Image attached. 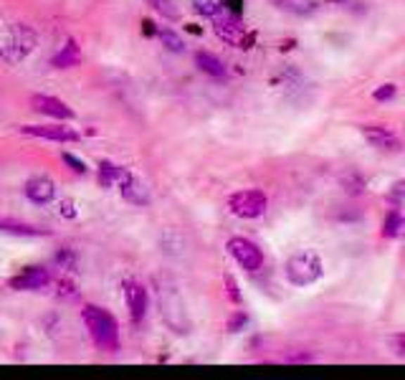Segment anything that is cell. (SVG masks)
I'll return each instance as SVG.
<instances>
[{"label":"cell","mask_w":405,"mask_h":380,"mask_svg":"<svg viewBox=\"0 0 405 380\" xmlns=\"http://www.w3.org/2000/svg\"><path fill=\"white\" fill-rule=\"evenodd\" d=\"M84 327L89 329V337L94 340V345L104 353H114L120 348V324L109 315L107 310L94 307V304H86L82 310Z\"/></svg>","instance_id":"6da1fadb"},{"label":"cell","mask_w":405,"mask_h":380,"mask_svg":"<svg viewBox=\"0 0 405 380\" xmlns=\"http://www.w3.org/2000/svg\"><path fill=\"white\" fill-rule=\"evenodd\" d=\"M33 49H36V31L28 25L13 23L0 33V61L20 63Z\"/></svg>","instance_id":"7a4b0ae2"},{"label":"cell","mask_w":405,"mask_h":380,"mask_svg":"<svg viewBox=\"0 0 405 380\" xmlns=\"http://www.w3.org/2000/svg\"><path fill=\"white\" fill-rule=\"evenodd\" d=\"M324 274L322 259L314 251H299L286 261V279L294 286H311Z\"/></svg>","instance_id":"3957f363"},{"label":"cell","mask_w":405,"mask_h":380,"mask_svg":"<svg viewBox=\"0 0 405 380\" xmlns=\"http://www.w3.org/2000/svg\"><path fill=\"white\" fill-rule=\"evenodd\" d=\"M213 28H215V33H218V38H223L228 46H236V49H251L253 33L246 31L243 20H240L236 13L226 11V8H223L221 13H215Z\"/></svg>","instance_id":"277c9868"},{"label":"cell","mask_w":405,"mask_h":380,"mask_svg":"<svg viewBox=\"0 0 405 380\" xmlns=\"http://www.w3.org/2000/svg\"><path fill=\"white\" fill-rule=\"evenodd\" d=\"M228 208L238 218H259L269 208V198L264 196V190H238L228 198Z\"/></svg>","instance_id":"5b68a950"},{"label":"cell","mask_w":405,"mask_h":380,"mask_svg":"<svg viewBox=\"0 0 405 380\" xmlns=\"http://www.w3.org/2000/svg\"><path fill=\"white\" fill-rule=\"evenodd\" d=\"M228 251L236 259V264L240 269H246V272H259L261 266H264V253H261V248L251 239L233 236V239L228 241Z\"/></svg>","instance_id":"8992f818"},{"label":"cell","mask_w":405,"mask_h":380,"mask_svg":"<svg viewBox=\"0 0 405 380\" xmlns=\"http://www.w3.org/2000/svg\"><path fill=\"white\" fill-rule=\"evenodd\" d=\"M49 281H51V272L46 266H25L20 274L8 279V286L15 291H36L49 286Z\"/></svg>","instance_id":"52a82bcc"},{"label":"cell","mask_w":405,"mask_h":380,"mask_svg":"<svg viewBox=\"0 0 405 380\" xmlns=\"http://www.w3.org/2000/svg\"><path fill=\"white\" fill-rule=\"evenodd\" d=\"M122 289H124V299H127V307H129V317H132L134 324H139L142 319H145L147 304H150L147 289L139 284V281H134V279H127L124 284H122Z\"/></svg>","instance_id":"ba28073f"},{"label":"cell","mask_w":405,"mask_h":380,"mask_svg":"<svg viewBox=\"0 0 405 380\" xmlns=\"http://www.w3.org/2000/svg\"><path fill=\"white\" fill-rule=\"evenodd\" d=\"M20 132L31 134V137L51 139V142H76L79 139V132L66 125H23Z\"/></svg>","instance_id":"9c48e42d"},{"label":"cell","mask_w":405,"mask_h":380,"mask_svg":"<svg viewBox=\"0 0 405 380\" xmlns=\"http://www.w3.org/2000/svg\"><path fill=\"white\" fill-rule=\"evenodd\" d=\"M31 107L36 112L46 114V117H53V120H61V122H69L74 120V109L66 104V101L56 99V96H49V94H33L31 96Z\"/></svg>","instance_id":"30bf717a"},{"label":"cell","mask_w":405,"mask_h":380,"mask_svg":"<svg viewBox=\"0 0 405 380\" xmlns=\"http://www.w3.org/2000/svg\"><path fill=\"white\" fill-rule=\"evenodd\" d=\"M25 198L31 203H38V205H44V203L53 201V196H56V185H53V180L46 175H33L25 180V188H23Z\"/></svg>","instance_id":"8fae6325"},{"label":"cell","mask_w":405,"mask_h":380,"mask_svg":"<svg viewBox=\"0 0 405 380\" xmlns=\"http://www.w3.org/2000/svg\"><path fill=\"white\" fill-rule=\"evenodd\" d=\"M362 134L373 147L378 150H387V152H398L400 150V139L398 134L387 129V127H378V125H365L362 127Z\"/></svg>","instance_id":"7c38bea8"},{"label":"cell","mask_w":405,"mask_h":380,"mask_svg":"<svg viewBox=\"0 0 405 380\" xmlns=\"http://www.w3.org/2000/svg\"><path fill=\"white\" fill-rule=\"evenodd\" d=\"M129 175H132V172L127 170V167H122V165H114V163H109V160H101L99 163V185L101 188H120Z\"/></svg>","instance_id":"4fadbf2b"},{"label":"cell","mask_w":405,"mask_h":380,"mask_svg":"<svg viewBox=\"0 0 405 380\" xmlns=\"http://www.w3.org/2000/svg\"><path fill=\"white\" fill-rule=\"evenodd\" d=\"M120 193L122 198H124L127 203H132V205H147V203H150V193H147V188L139 183L134 175H129L124 183L120 185Z\"/></svg>","instance_id":"5bb4252c"},{"label":"cell","mask_w":405,"mask_h":380,"mask_svg":"<svg viewBox=\"0 0 405 380\" xmlns=\"http://www.w3.org/2000/svg\"><path fill=\"white\" fill-rule=\"evenodd\" d=\"M195 63H198V69H200L202 74L213 76V79H226V74H228L226 63H223L218 56H213V53H208V51H198Z\"/></svg>","instance_id":"9a60e30c"},{"label":"cell","mask_w":405,"mask_h":380,"mask_svg":"<svg viewBox=\"0 0 405 380\" xmlns=\"http://www.w3.org/2000/svg\"><path fill=\"white\" fill-rule=\"evenodd\" d=\"M79 61H82V51H79L74 38H69L66 46H61V51L51 58V66H56V69H69V66H76Z\"/></svg>","instance_id":"2e32d148"},{"label":"cell","mask_w":405,"mask_h":380,"mask_svg":"<svg viewBox=\"0 0 405 380\" xmlns=\"http://www.w3.org/2000/svg\"><path fill=\"white\" fill-rule=\"evenodd\" d=\"M160 315H162V319L167 322V327H170L172 315L185 319V304L180 302L177 294H162V291H160ZM185 322H188V319H185Z\"/></svg>","instance_id":"e0dca14e"},{"label":"cell","mask_w":405,"mask_h":380,"mask_svg":"<svg viewBox=\"0 0 405 380\" xmlns=\"http://www.w3.org/2000/svg\"><path fill=\"white\" fill-rule=\"evenodd\" d=\"M274 3H276V8H281L286 13H294V15H311L319 8L316 0H274Z\"/></svg>","instance_id":"ac0fdd59"},{"label":"cell","mask_w":405,"mask_h":380,"mask_svg":"<svg viewBox=\"0 0 405 380\" xmlns=\"http://www.w3.org/2000/svg\"><path fill=\"white\" fill-rule=\"evenodd\" d=\"M0 231L3 234H13V236H49L46 228H36V226H28V223H18V221H0Z\"/></svg>","instance_id":"d6986e66"},{"label":"cell","mask_w":405,"mask_h":380,"mask_svg":"<svg viewBox=\"0 0 405 380\" xmlns=\"http://www.w3.org/2000/svg\"><path fill=\"white\" fill-rule=\"evenodd\" d=\"M158 38H160V44H162L165 49L170 51V53H183V51H185L183 36H180V33H175L172 28H160Z\"/></svg>","instance_id":"ffe728a7"},{"label":"cell","mask_w":405,"mask_h":380,"mask_svg":"<svg viewBox=\"0 0 405 380\" xmlns=\"http://www.w3.org/2000/svg\"><path fill=\"white\" fill-rule=\"evenodd\" d=\"M400 228H403V215H400V210H390L385 223H382V236L395 239V236H400Z\"/></svg>","instance_id":"44dd1931"},{"label":"cell","mask_w":405,"mask_h":380,"mask_svg":"<svg viewBox=\"0 0 405 380\" xmlns=\"http://www.w3.org/2000/svg\"><path fill=\"white\" fill-rule=\"evenodd\" d=\"M150 6L155 8V11H158L162 18H167V20H177V18H180V13H177V8H175V3H172V0H150Z\"/></svg>","instance_id":"7402d4cb"},{"label":"cell","mask_w":405,"mask_h":380,"mask_svg":"<svg viewBox=\"0 0 405 380\" xmlns=\"http://www.w3.org/2000/svg\"><path fill=\"white\" fill-rule=\"evenodd\" d=\"M193 6H195L198 13H202V15L213 18L215 13L223 11V0H193Z\"/></svg>","instance_id":"603a6c76"},{"label":"cell","mask_w":405,"mask_h":380,"mask_svg":"<svg viewBox=\"0 0 405 380\" xmlns=\"http://www.w3.org/2000/svg\"><path fill=\"white\" fill-rule=\"evenodd\" d=\"M246 324H248L246 312H236V315H231V319H228V332H240Z\"/></svg>","instance_id":"cb8c5ba5"},{"label":"cell","mask_w":405,"mask_h":380,"mask_svg":"<svg viewBox=\"0 0 405 380\" xmlns=\"http://www.w3.org/2000/svg\"><path fill=\"white\" fill-rule=\"evenodd\" d=\"M395 84H382V87H378L375 89V94H373V99L375 101H390L392 96H395Z\"/></svg>","instance_id":"d4e9b609"},{"label":"cell","mask_w":405,"mask_h":380,"mask_svg":"<svg viewBox=\"0 0 405 380\" xmlns=\"http://www.w3.org/2000/svg\"><path fill=\"white\" fill-rule=\"evenodd\" d=\"M56 264H61V269H66V272H74L76 256L71 251H61V253H56Z\"/></svg>","instance_id":"484cf974"},{"label":"cell","mask_w":405,"mask_h":380,"mask_svg":"<svg viewBox=\"0 0 405 380\" xmlns=\"http://www.w3.org/2000/svg\"><path fill=\"white\" fill-rule=\"evenodd\" d=\"M61 158H63V163L69 165V167H71V170H74V172H82V175H84V172H86V163H84V160L74 158V155H69V152H63Z\"/></svg>","instance_id":"4316f807"},{"label":"cell","mask_w":405,"mask_h":380,"mask_svg":"<svg viewBox=\"0 0 405 380\" xmlns=\"http://www.w3.org/2000/svg\"><path fill=\"white\" fill-rule=\"evenodd\" d=\"M226 291H228V297H231V302L240 304V291H238V284H236L233 277H226Z\"/></svg>","instance_id":"83f0119b"},{"label":"cell","mask_w":405,"mask_h":380,"mask_svg":"<svg viewBox=\"0 0 405 380\" xmlns=\"http://www.w3.org/2000/svg\"><path fill=\"white\" fill-rule=\"evenodd\" d=\"M58 213H61V215H66V218H76L74 201H69V198H66V201H61V203H58Z\"/></svg>","instance_id":"f1b7e54d"},{"label":"cell","mask_w":405,"mask_h":380,"mask_svg":"<svg viewBox=\"0 0 405 380\" xmlns=\"http://www.w3.org/2000/svg\"><path fill=\"white\" fill-rule=\"evenodd\" d=\"M61 294H66V297H74V286H71L69 281H61V284H58V297H61Z\"/></svg>","instance_id":"f546056e"},{"label":"cell","mask_w":405,"mask_h":380,"mask_svg":"<svg viewBox=\"0 0 405 380\" xmlns=\"http://www.w3.org/2000/svg\"><path fill=\"white\" fill-rule=\"evenodd\" d=\"M403 345H405V337H403V335H398V337H395V353H398L400 357H403V355H405Z\"/></svg>","instance_id":"4dcf8cb0"}]
</instances>
